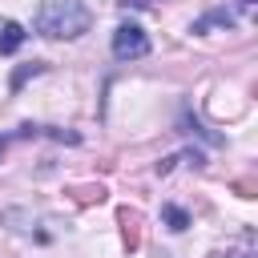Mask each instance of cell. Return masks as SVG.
<instances>
[{
    "label": "cell",
    "instance_id": "obj_1",
    "mask_svg": "<svg viewBox=\"0 0 258 258\" xmlns=\"http://www.w3.org/2000/svg\"><path fill=\"white\" fill-rule=\"evenodd\" d=\"M93 24V12L81 0H44L36 12V32L44 40H77Z\"/></svg>",
    "mask_w": 258,
    "mask_h": 258
},
{
    "label": "cell",
    "instance_id": "obj_2",
    "mask_svg": "<svg viewBox=\"0 0 258 258\" xmlns=\"http://www.w3.org/2000/svg\"><path fill=\"white\" fill-rule=\"evenodd\" d=\"M149 52V36L141 24H117L113 28V56L117 60H141Z\"/></svg>",
    "mask_w": 258,
    "mask_h": 258
},
{
    "label": "cell",
    "instance_id": "obj_3",
    "mask_svg": "<svg viewBox=\"0 0 258 258\" xmlns=\"http://www.w3.org/2000/svg\"><path fill=\"white\" fill-rule=\"evenodd\" d=\"M24 24H16V20H4L0 24V56H8V52H16L20 44H24Z\"/></svg>",
    "mask_w": 258,
    "mask_h": 258
},
{
    "label": "cell",
    "instance_id": "obj_4",
    "mask_svg": "<svg viewBox=\"0 0 258 258\" xmlns=\"http://www.w3.org/2000/svg\"><path fill=\"white\" fill-rule=\"evenodd\" d=\"M161 218L169 222V230H185V226H189V214H185L181 206H161Z\"/></svg>",
    "mask_w": 258,
    "mask_h": 258
},
{
    "label": "cell",
    "instance_id": "obj_5",
    "mask_svg": "<svg viewBox=\"0 0 258 258\" xmlns=\"http://www.w3.org/2000/svg\"><path fill=\"white\" fill-rule=\"evenodd\" d=\"M218 258H258V254H254V246H234V250H226Z\"/></svg>",
    "mask_w": 258,
    "mask_h": 258
},
{
    "label": "cell",
    "instance_id": "obj_6",
    "mask_svg": "<svg viewBox=\"0 0 258 258\" xmlns=\"http://www.w3.org/2000/svg\"><path fill=\"white\" fill-rule=\"evenodd\" d=\"M28 73H40V64H28V69H20V73H16V77H12V89H20V85H24V77H28Z\"/></svg>",
    "mask_w": 258,
    "mask_h": 258
},
{
    "label": "cell",
    "instance_id": "obj_7",
    "mask_svg": "<svg viewBox=\"0 0 258 258\" xmlns=\"http://www.w3.org/2000/svg\"><path fill=\"white\" fill-rule=\"evenodd\" d=\"M121 4H125V8H153L157 0H121Z\"/></svg>",
    "mask_w": 258,
    "mask_h": 258
},
{
    "label": "cell",
    "instance_id": "obj_8",
    "mask_svg": "<svg viewBox=\"0 0 258 258\" xmlns=\"http://www.w3.org/2000/svg\"><path fill=\"white\" fill-rule=\"evenodd\" d=\"M4 145H8V137H0V153H4Z\"/></svg>",
    "mask_w": 258,
    "mask_h": 258
}]
</instances>
